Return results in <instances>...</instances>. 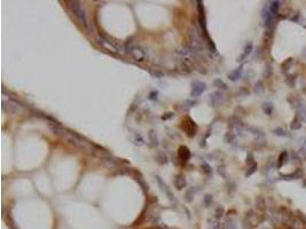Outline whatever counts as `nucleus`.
<instances>
[{"label": "nucleus", "instance_id": "20e7f679", "mask_svg": "<svg viewBox=\"0 0 306 229\" xmlns=\"http://www.w3.org/2000/svg\"><path fill=\"white\" fill-rule=\"evenodd\" d=\"M2 109H4L5 112H7L9 114H16L21 111V107L17 102L9 99V97L7 99L5 94L2 97Z\"/></svg>", "mask_w": 306, "mask_h": 229}, {"label": "nucleus", "instance_id": "39448f33", "mask_svg": "<svg viewBox=\"0 0 306 229\" xmlns=\"http://www.w3.org/2000/svg\"><path fill=\"white\" fill-rule=\"evenodd\" d=\"M205 89H206V85L204 83H202V81H194L192 84V92H190V94H192V96L197 97L200 96L202 93H204Z\"/></svg>", "mask_w": 306, "mask_h": 229}, {"label": "nucleus", "instance_id": "2eb2a0df", "mask_svg": "<svg viewBox=\"0 0 306 229\" xmlns=\"http://www.w3.org/2000/svg\"><path fill=\"white\" fill-rule=\"evenodd\" d=\"M241 73H242V68H238L237 70L233 71L232 73H229V75H228V77H229V79L230 80H236L241 77Z\"/></svg>", "mask_w": 306, "mask_h": 229}, {"label": "nucleus", "instance_id": "b1692460", "mask_svg": "<svg viewBox=\"0 0 306 229\" xmlns=\"http://www.w3.org/2000/svg\"><path fill=\"white\" fill-rule=\"evenodd\" d=\"M211 229H221V226H220V223L217 221V222H214L213 225H211Z\"/></svg>", "mask_w": 306, "mask_h": 229}, {"label": "nucleus", "instance_id": "f03ea898", "mask_svg": "<svg viewBox=\"0 0 306 229\" xmlns=\"http://www.w3.org/2000/svg\"><path fill=\"white\" fill-rule=\"evenodd\" d=\"M125 49L127 53L131 54V56L138 62H141L145 60L146 57V54H145V51L141 48L140 46H137L135 44H133L132 41H127L126 45H125Z\"/></svg>", "mask_w": 306, "mask_h": 229}, {"label": "nucleus", "instance_id": "a878e982", "mask_svg": "<svg viewBox=\"0 0 306 229\" xmlns=\"http://www.w3.org/2000/svg\"><path fill=\"white\" fill-rule=\"evenodd\" d=\"M172 116H173V114H166V116H163V117H162V119H164V120H166V119L171 118Z\"/></svg>", "mask_w": 306, "mask_h": 229}, {"label": "nucleus", "instance_id": "1a4fd4ad", "mask_svg": "<svg viewBox=\"0 0 306 229\" xmlns=\"http://www.w3.org/2000/svg\"><path fill=\"white\" fill-rule=\"evenodd\" d=\"M251 52H252V44H251V43H248L244 47V52H243V54L238 57V60H237V61H243L245 57H248V55H250Z\"/></svg>", "mask_w": 306, "mask_h": 229}, {"label": "nucleus", "instance_id": "f8f14e48", "mask_svg": "<svg viewBox=\"0 0 306 229\" xmlns=\"http://www.w3.org/2000/svg\"><path fill=\"white\" fill-rule=\"evenodd\" d=\"M148 136H149V141L151 142V144H153V146H157L158 144V138H157L156 132L151 130V131L149 132Z\"/></svg>", "mask_w": 306, "mask_h": 229}, {"label": "nucleus", "instance_id": "9d476101", "mask_svg": "<svg viewBox=\"0 0 306 229\" xmlns=\"http://www.w3.org/2000/svg\"><path fill=\"white\" fill-rule=\"evenodd\" d=\"M48 127H49V130H51L54 134H62V133H64V130L62 128L61 126H59L57 124L49 123L48 124Z\"/></svg>", "mask_w": 306, "mask_h": 229}, {"label": "nucleus", "instance_id": "f3484780", "mask_svg": "<svg viewBox=\"0 0 306 229\" xmlns=\"http://www.w3.org/2000/svg\"><path fill=\"white\" fill-rule=\"evenodd\" d=\"M222 214H224V207L222 206H219L218 209L216 210V213H214V215H216V219L218 220L220 219L221 217H222Z\"/></svg>", "mask_w": 306, "mask_h": 229}, {"label": "nucleus", "instance_id": "0eeeda50", "mask_svg": "<svg viewBox=\"0 0 306 229\" xmlns=\"http://www.w3.org/2000/svg\"><path fill=\"white\" fill-rule=\"evenodd\" d=\"M174 186L178 190H181L182 188L186 187V179L182 174H179V175L175 176L174 179Z\"/></svg>", "mask_w": 306, "mask_h": 229}, {"label": "nucleus", "instance_id": "5701e85b", "mask_svg": "<svg viewBox=\"0 0 306 229\" xmlns=\"http://www.w3.org/2000/svg\"><path fill=\"white\" fill-rule=\"evenodd\" d=\"M256 168H257V165H254L252 167H251L250 170H249V171H248V172H246V176L251 175V174H252L254 172H256Z\"/></svg>", "mask_w": 306, "mask_h": 229}, {"label": "nucleus", "instance_id": "ddd939ff", "mask_svg": "<svg viewBox=\"0 0 306 229\" xmlns=\"http://www.w3.org/2000/svg\"><path fill=\"white\" fill-rule=\"evenodd\" d=\"M155 157H156V160H157L159 164H165L166 162H167V157H166V155L164 154V152H162V151H158Z\"/></svg>", "mask_w": 306, "mask_h": 229}, {"label": "nucleus", "instance_id": "f257e3e1", "mask_svg": "<svg viewBox=\"0 0 306 229\" xmlns=\"http://www.w3.org/2000/svg\"><path fill=\"white\" fill-rule=\"evenodd\" d=\"M188 36H189V48H192L193 51L197 52L201 51L203 48V40H202L201 36L198 33V31L196 30V28H189L188 30Z\"/></svg>", "mask_w": 306, "mask_h": 229}, {"label": "nucleus", "instance_id": "6ab92c4d", "mask_svg": "<svg viewBox=\"0 0 306 229\" xmlns=\"http://www.w3.org/2000/svg\"><path fill=\"white\" fill-rule=\"evenodd\" d=\"M262 108H264V111H265L266 114H271L272 110H273V107H272L271 103H265Z\"/></svg>", "mask_w": 306, "mask_h": 229}, {"label": "nucleus", "instance_id": "9b49d317", "mask_svg": "<svg viewBox=\"0 0 306 229\" xmlns=\"http://www.w3.org/2000/svg\"><path fill=\"white\" fill-rule=\"evenodd\" d=\"M280 1H273L271 2V5H270V12L272 13V15H275V14H278V12H279V8H280Z\"/></svg>", "mask_w": 306, "mask_h": 229}, {"label": "nucleus", "instance_id": "aec40b11", "mask_svg": "<svg viewBox=\"0 0 306 229\" xmlns=\"http://www.w3.org/2000/svg\"><path fill=\"white\" fill-rule=\"evenodd\" d=\"M202 167L204 168V172H205V173H211V172H212L211 167L206 164V163H205V162H203V163H202Z\"/></svg>", "mask_w": 306, "mask_h": 229}, {"label": "nucleus", "instance_id": "7ed1b4c3", "mask_svg": "<svg viewBox=\"0 0 306 229\" xmlns=\"http://www.w3.org/2000/svg\"><path fill=\"white\" fill-rule=\"evenodd\" d=\"M70 8L73 13V15L78 18V21L84 25L85 28H88V21H87V16L85 14V10L81 8L80 4L78 1H71L70 2Z\"/></svg>", "mask_w": 306, "mask_h": 229}, {"label": "nucleus", "instance_id": "4468645a", "mask_svg": "<svg viewBox=\"0 0 306 229\" xmlns=\"http://www.w3.org/2000/svg\"><path fill=\"white\" fill-rule=\"evenodd\" d=\"M133 135H134V136H133V142H134L135 146H143V144H145V141H143L142 136H141L139 133H134Z\"/></svg>", "mask_w": 306, "mask_h": 229}, {"label": "nucleus", "instance_id": "393cba45", "mask_svg": "<svg viewBox=\"0 0 306 229\" xmlns=\"http://www.w3.org/2000/svg\"><path fill=\"white\" fill-rule=\"evenodd\" d=\"M291 127H292V130H298V128H300V124L298 123V122H294Z\"/></svg>", "mask_w": 306, "mask_h": 229}, {"label": "nucleus", "instance_id": "dca6fc26", "mask_svg": "<svg viewBox=\"0 0 306 229\" xmlns=\"http://www.w3.org/2000/svg\"><path fill=\"white\" fill-rule=\"evenodd\" d=\"M213 85H214V87H218L220 88V89H227V85L220 79L214 80V81H213Z\"/></svg>", "mask_w": 306, "mask_h": 229}, {"label": "nucleus", "instance_id": "412c9836", "mask_svg": "<svg viewBox=\"0 0 306 229\" xmlns=\"http://www.w3.org/2000/svg\"><path fill=\"white\" fill-rule=\"evenodd\" d=\"M226 229H236V225L234 223V221H232V220L228 221L227 227H226Z\"/></svg>", "mask_w": 306, "mask_h": 229}, {"label": "nucleus", "instance_id": "a211bd4d", "mask_svg": "<svg viewBox=\"0 0 306 229\" xmlns=\"http://www.w3.org/2000/svg\"><path fill=\"white\" fill-rule=\"evenodd\" d=\"M204 205L206 206V207H209L211 204H212V196L211 195H206L205 197H204Z\"/></svg>", "mask_w": 306, "mask_h": 229}, {"label": "nucleus", "instance_id": "423d86ee", "mask_svg": "<svg viewBox=\"0 0 306 229\" xmlns=\"http://www.w3.org/2000/svg\"><path fill=\"white\" fill-rule=\"evenodd\" d=\"M156 179H157L158 185L162 187V190H163V191H164V193H165V194L167 195V197H169V199L171 201V203H173V204H177V199L174 198V196H173V194L171 193V190L169 189V187H167V186H166L165 183H164V182L162 181V179H161L159 176H157Z\"/></svg>", "mask_w": 306, "mask_h": 229}, {"label": "nucleus", "instance_id": "4be33fe9", "mask_svg": "<svg viewBox=\"0 0 306 229\" xmlns=\"http://www.w3.org/2000/svg\"><path fill=\"white\" fill-rule=\"evenodd\" d=\"M274 133L276 134V135H279V136H286V134H284V131L283 130H281V128H276L275 131H274Z\"/></svg>", "mask_w": 306, "mask_h": 229}, {"label": "nucleus", "instance_id": "6e6552de", "mask_svg": "<svg viewBox=\"0 0 306 229\" xmlns=\"http://www.w3.org/2000/svg\"><path fill=\"white\" fill-rule=\"evenodd\" d=\"M179 156H180V158L182 159V160H188L189 157H190V151L188 150L187 147H180V149H179Z\"/></svg>", "mask_w": 306, "mask_h": 229}]
</instances>
